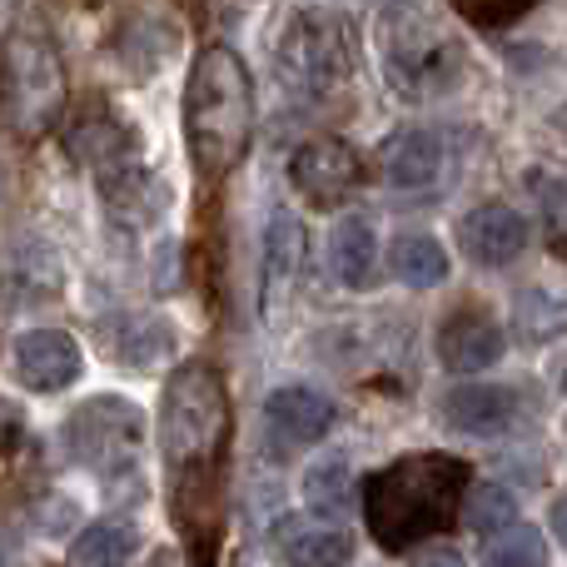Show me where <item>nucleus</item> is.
Here are the masks:
<instances>
[{"mask_svg":"<svg viewBox=\"0 0 567 567\" xmlns=\"http://www.w3.org/2000/svg\"><path fill=\"white\" fill-rule=\"evenodd\" d=\"M289 185L313 209H339L363 185V159L343 140H309V145H299L289 155Z\"/></svg>","mask_w":567,"mask_h":567,"instance_id":"9","label":"nucleus"},{"mask_svg":"<svg viewBox=\"0 0 567 567\" xmlns=\"http://www.w3.org/2000/svg\"><path fill=\"white\" fill-rule=\"evenodd\" d=\"M140 443H145V409L120 393H95L65 423L70 458L105 483L140 478Z\"/></svg>","mask_w":567,"mask_h":567,"instance_id":"8","label":"nucleus"},{"mask_svg":"<svg viewBox=\"0 0 567 567\" xmlns=\"http://www.w3.org/2000/svg\"><path fill=\"white\" fill-rule=\"evenodd\" d=\"M80 369H85V353L65 329H25L10 343V373L25 393H65Z\"/></svg>","mask_w":567,"mask_h":567,"instance_id":"10","label":"nucleus"},{"mask_svg":"<svg viewBox=\"0 0 567 567\" xmlns=\"http://www.w3.org/2000/svg\"><path fill=\"white\" fill-rule=\"evenodd\" d=\"M120 333H125V343H110V353L120 363H135V369H150L169 349V323L145 319V313L140 319H120Z\"/></svg>","mask_w":567,"mask_h":567,"instance_id":"25","label":"nucleus"},{"mask_svg":"<svg viewBox=\"0 0 567 567\" xmlns=\"http://www.w3.org/2000/svg\"><path fill=\"white\" fill-rule=\"evenodd\" d=\"M458 245L473 265L503 269V265H513V259H523V249L533 245V229L513 205L488 199V205L468 209V215L458 219Z\"/></svg>","mask_w":567,"mask_h":567,"instance_id":"14","label":"nucleus"},{"mask_svg":"<svg viewBox=\"0 0 567 567\" xmlns=\"http://www.w3.org/2000/svg\"><path fill=\"white\" fill-rule=\"evenodd\" d=\"M65 145L75 165L100 185V195L115 215H145L150 195H155V175L145 169L140 125H130L105 95H90L70 120Z\"/></svg>","mask_w":567,"mask_h":567,"instance_id":"4","label":"nucleus"},{"mask_svg":"<svg viewBox=\"0 0 567 567\" xmlns=\"http://www.w3.org/2000/svg\"><path fill=\"white\" fill-rule=\"evenodd\" d=\"M140 553V528L130 518H95L70 543V567H130Z\"/></svg>","mask_w":567,"mask_h":567,"instance_id":"19","label":"nucleus"},{"mask_svg":"<svg viewBox=\"0 0 567 567\" xmlns=\"http://www.w3.org/2000/svg\"><path fill=\"white\" fill-rule=\"evenodd\" d=\"M553 533L563 538V548H567V498L553 503Z\"/></svg>","mask_w":567,"mask_h":567,"instance_id":"29","label":"nucleus"},{"mask_svg":"<svg viewBox=\"0 0 567 567\" xmlns=\"http://www.w3.org/2000/svg\"><path fill=\"white\" fill-rule=\"evenodd\" d=\"M229 443V393L215 363L189 359L169 373L159 399V453L179 488V508L209 493Z\"/></svg>","mask_w":567,"mask_h":567,"instance_id":"2","label":"nucleus"},{"mask_svg":"<svg viewBox=\"0 0 567 567\" xmlns=\"http://www.w3.org/2000/svg\"><path fill=\"white\" fill-rule=\"evenodd\" d=\"M463 518H468L473 533L493 538V533L518 523V498H513V488H503V483H478V488H468V498H463Z\"/></svg>","mask_w":567,"mask_h":567,"instance_id":"23","label":"nucleus"},{"mask_svg":"<svg viewBox=\"0 0 567 567\" xmlns=\"http://www.w3.org/2000/svg\"><path fill=\"white\" fill-rule=\"evenodd\" d=\"M329 269L343 289H373L379 279V235L369 219L343 215L329 235Z\"/></svg>","mask_w":567,"mask_h":567,"instance_id":"18","label":"nucleus"},{"mask_svg":"<svg viewBox=\"0 0 567 567\" xmlns=\"http://www.w3.org/2000/svg\"><path fill=\"white\" fill-rule=\"evenodd\" d=\"M265 429L275 439V453L313 449L333 429V403L309 383H284L265 399Z\"/></svg>","mask_w":567,"mask_h":567,"instance_id":"13","label":"nucleus"},{"mask_svg":"<svg viewBox=\"0 0 567 567\" xmlns=\"http://www.w3.org/2000/svg\"><path fill=\"white\" fill-rule=\"evenodd\" d=\"M389 269H393V279H403L409 289H439L453 265H449V249H443L439 239L413 229V235H399L389 245Z\"/></svg>","mask_w":567,"mask_h":567,"instance_id":"20","label":"nucleus"},{"mask_svg":"<svg viewBox=\"0 0 567 567\" xmlns=\"http://www.w3.org/2000/svg\"><path fill=\"white\" fill-rule=\"evenodd\" d=\"M65 60L40 25H16L0 40V130L16 140H45L65 115Z\"/></svg>","mask_w":567,"mask_h":567,"instance_id":"5","label":"nucleus"},{"mask_svg":"<svg viewBox=\"0 0 567 567\" xmlns=\"http://www.w3.org/2000/svg\"><path fill=\"white\" fill-rule=\"evenodd\" d=\"M275 538L293 567H349L353 563V538L333 518H319V513L284 518L275 528Z\"/></svg>","mask_w":567,"mask_h":567,"instance_id":"16","label":"nucleus"},{"mask_svg":"<svg viewBox=\"0 0 567 567\" xmlns=\"http://www.w3.org/2000/svg\"><path fill=\"white\" fill-rule=\"evenodd\" d=\"M0 195H6V169H0Z\"/></svg>","mask_w":567,"mask_h":567,"instance_id":"32","label":"nucleus"},{"mask_svg":"<svg viewBox=\"0 0 567 567\" xmlns=\"http://www.w3.org/2000/svg\"><path fill=\"white\" fill-rule=\"evenodd\" d=\"M379 169L393 189H433L449 175V140L429 125H403L379 145Z\"/></svg>","mask_w":567,"mask_h":567,"instance_id":"15","label":"nucleus"},{"mask_svg":"<svg viewBox=\"0 0 567 567\" xmlns=\"http://www.w3.org/2000/svg\"><path fill=\"white\" fill-rule=\"evenodd\" d=\"M145 567H185V558H179L175 548H159V553H150V563Z\"/></svg>","mask_w":567,"mask_h":567,"instance_id":"28","label":"nucleus"},{"mask_svg":"<svg viewBox=\"0 0 567 567\" xmlns=\"http://www.w3.org/2000/svg\"><path fill=\"white\" fill-rule=\"evenodd\" d=\"M0 567H6V563H0Z\"/></svg>","mask_w":567,"mask_h":567,"instance_id":"34","label":"nucleus"},{"mask_svg":"<svg viewBox=\"0 0 567 567\" xmlns=\"http://www.w3.org/2000/svg\"><path fill=\"white\" fill-rule=\"evenodd\" d=\"M513 323H518V333L528 343L563 339V333H567V293L533 284V289H523L518 303H513Z\"/></svg>","mask_w":567,"mask_h":567,"instance_id":"21","label":"nucleus"},{"mask_svg":"<svg viewBox=\"0 0 567 567\" xmlns=\"http://www.w3.org/2000/svg\"><path fill=\"white\" fill-rule=\"evenodd\" d=\"M533 195H538V215H543V225H548L558 239H567V175L533 179Z\"/></svg>","mask_w":567,"mask_h":567,"instance_id":"27","label":"nucleus"},{"mask_svg":"<svg viewBox=\"0 0 567 567\" xmlns=\"http://www.w3.org/2000/svg\"><path fill=\"white\" fill-rule=\"evenodd\" d=\"M303 498H309V513L319 518H339L353 503V473L343 458H319L309 473H303Z\"/></svg>","mask_w":567,"mask_h":567,"instance_id":"22","label":"nucleus"},{"mask_svg":"<svg viewBox=\"0 0 567 567\" xmlns=\"http://www.w3.org/2000/svg\"><path fill=\"white\" fill-rule=\"evenodd\" d=\"M533 6L538 0H453V10L463 20H473V25H508V20L528 16Z\"/></svg>","mask_w":567,"mask_h":567,"instance_id":"26","label":"nucleus"},{"mask_svg":"<svg viewBox=\"0 0 567 567\" xmlns=\"http://www.w3.org/2000/svg\"><path fill=\"white\" fill-rule=\"evenodd\" d=\"M483 567H548V538L528 523H513V528L493 533Z\"/></svg>","mask_w":567,"mask_h":567,"instance_id":"24","label":"nucleus"},{"mask_svg":"<svg viewBox=\"0 0 567 567\" xmlns=\"http://www.w3.org/2000/svg\"><path fill=\"white\" fill-rule=\"evenodd\" d=\"M508 353V333L483 303H458L449 319L439 323V359L449 373H483Z\"/></svg>","mask_w":567,"mask_h":567,"instance_id":"11","label":"nucleus"},{"mask_svg":"<svg viewBox=\"0 0 567 567\" xmlns=\"http://www.w3.org/2000/svg\"><path fill=\"white\" fill-rule=\"evenodd\" d=\"M419 567H463L453 553H429V558H419Z\"/></svg>","mask_w":567,"mask_h":567,"instance_id":"31","label":"nucleus"},{"mask_svg":"<svg viewBox=\"0 0 567 567\" xmlns=\"http://www.w3.org/2000/svg\"><path fill=\"white\" fill-rule=\"evenodd\" d=\"M443 423L468 439H503L523 423V393L508 383H453L443 393Z\"/></svg>","mask_w":567,"mask_h":567,"instance_id":"12","label":"nucleus"},{"mask_svg":"<svg viewBox=\"0 0 567 567\" xmlns=\"http://www.w3.org/2000/svg\"><path fill=\"white\" fill-rule=\"evenodd\" d=\"M255 140V80L235 45H205L185 85V145L205 179H225Z\"/></svg>","mask_w":567,"mask_h":567,"instance_id":"3","label":"nucleus"},{"mask_svg":"<svg viewBox=\"0 0 567 567\" xmlns=\"http://www.w3.org/2000/svg\"><path fill=\"white\" fill-rule=\"evenodd\" d=\"M548 125H553V135H558V140H563V150H567V105L553 110V120H548Z\"/></svg>","mask_w":567,"mask_h":567,"instance_id":"30","label":"nucleus"},{"mask_svg":"<svg viewBox=\"0 0 567 567\" xmlns=\"http://www.w3.org/2000/svg\"><path fill=\"white\" fill-rule=\"evenodd\" d=\"M468 498V468L449 453H403L363 483V518L379 548L403 553L453 528Z\"/></svg>","mask_w":567,"mask_h":567,"instance_id":"1","label":"nucleus"},{"mask_svg":"<svg viewBox=\"0 0 567 567\" xmlns=\"http://www.w3.org/2000/svg\"><path fill=\"white\" fill-rule=\"evenodd\" d=\"M563 389H567V369H563Z\"/></svg>","mask_w":567,"mask_h":567,"instance_id":"33","label":"nucleus"},{"mask_svg":"<svg viewBox=\"0 0 567 567\" xmlns=\"http://www.w3.org/2000/svg\"><path fill=\"white\" fill-rule=\"evenodd\" d=\"M379 55L383 85L403 100H433L468 75V55H463L458 35L433 25V16H423L419 6H383Z\"/></svg>","mask_w":567,"mask_h":567,"instance_id":"6","label":"nucleus"},{"mask_svg":"<svg viewBox=\"0 0 567 567\" xmlns=\"http://www.w3.org/2000/svg\"><path fill=\"white\" fill-rule=\"evenodd\" d=\"M275 75L289 95L329 100L353 80V25L323 6H299L275 35Z\"/></svg>","mask_w":567,"mask_h":567,"instance_id":"7","label":"nucleus"},{"mask_svg":"<svg viewBox=\"0 0 567 567\" xmlns=\"http://www.w3.org/2000/svg\"><path fill=\"white\" fill-rule=\"evenodd\" d=\"M303 269V225L289 209H275L265 225V265H259V284H265V313H275L293 293V279Z\"/></svg>","mask_w":567,"mask_h":567,"instance_id":"17","label":"nucleus"}]
</instances>
